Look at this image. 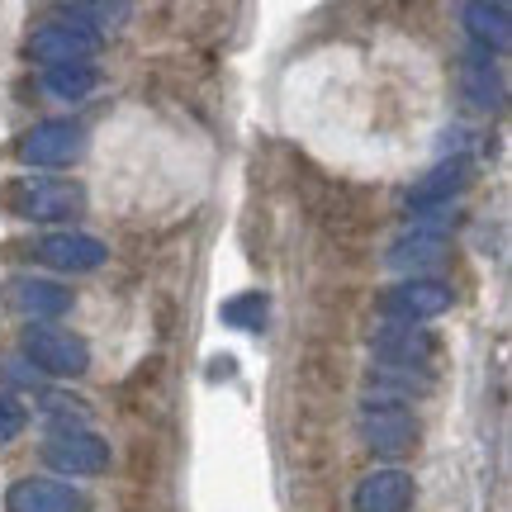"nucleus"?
<instances>
[{"label":"nucleus","mask_w":512,"mask_h":512,"mask_svg":"<svg viewBox=\"0 0 512 512\" xmlns=\"http://www.w3.org/2000/svg\"><path fill=\"white\" fill-rule=\"evenodd\" d=\"M347 384H351V366H347L342 342L337 337H309L304 351H299V361H294V389H299V399L337 408L342 394H347Z\"/></svg>","instance_id":"nucleus-1"},{"label":"nucleus","mask_w":512,"mask_h":512,"mask_svg":"<svg viewBox=\"0 0 512 512\" xmlns=\"http://www.w3.org/2000/svg\"><path fill=\"white\" fill-rule=\"evenodd\" d=\"M361 441L384 460H408L422 446V422L389 399H366L361 403Z\"/></svg>","instance_id":"nucleus-2"},{"label":"nucleus","mask_w":512,"mask_h":512,"mask_svg":"<svg viewBox=\"0 0 512 512\" xmlns=\"http://www.w3.org/2000/svg\"><path fill=\"white\" fill-rule=\"evenodd\" d=\"M370 347H375V361H380V366L418 370V375H432V380H437L441 356H446L437 332L413 328V323H380V328L370 332Z\"/></svg>","instance_id":"nucleus-3"},{"label":"nucleus","mask_w":512,"mask_h":512,"mask_svg":"<svg viewBox=\"0 0 512 512\" xmlns=\"http://www.w3.org/2000/svg\"><path fill=\"white\" fill-rule=\"evenodd\" d=\"M0 200L10 214L34 223H53V219H72L86 209V190L76 181H15L0 190Z\"/></svg>","instance_id":"nucleus-4"},{"label":"nucleus","mask_w":512,"mask_h":512,"mask_svg":"<svg viewBox=\"0 0 512 512\" xmlns=\"http://www.w3.org/2000/svg\"><path fill=\"white\" fill-rule=\"evenodd\" d=\"M24 361L38 370V375H62V380H76L91 370V347L86 337H76L67 328H24Z\"/></svg>","instance_id":"nucleus-5"},{"label":"nucleus","mask_w":512,"mask_h":512,"mask_svg":"<svg viewBox=\"0 0 512 512\" xmlns=\"http://www.w3.org/2000/svg\"><path fill=\"white\" fill-rule=\"evenodd\" d=\"M456 304V290L437 280V275H418V280H399V285H389L380 294V313L384 323H432L441 313Z\"/></svg>","instance_id":"nucleus-6"},{"label":"nucleus","mask_w":512,"mask_h":512,"mask_svg":"<svg viewBox=\"0 0 512 512\" xmlns=\"http://www.w3.org/2000/svg\"><path fill=\"white\" fill-rule=\"evenodd\" d=\"M43 460L57 475H105L110 470V441L91 432V427H57L53 437L43 441Z\"/></svg>","instance_id":"nucleus-7"},{"label":"nucleus","mask_w":512,"mask_h":512,"mask_svg":"<svg viewBox=\"0 0 512 512\" xmlns=\"http://www.w3.org/2000/svg\"><path fill=\"white\" fill-rule=\"evenodd\" d=\"M86 152V128L72 119H43L15 143V157L24 166H72Z\"/></svg>","instance_id":"nucleus-8"},{"label":"nucleus","mask_w":512,"mask_h":512,"mask_svg":"<svg viewBox=\"0 0 512 512\" xmlns=\"http://www.w3.org/2000/svg\"><path fill=\"white\" fill-rule=\"evenodd\" d=\"M100 53V34L91 24H43L29 38V57L48 62V67H67V62H91Z\"/></svg>","instance_id":"nucleus-9"},{"label":"nucleus","mask_w":512,"mask_h":512,"mask_svg":"<svg viewBox=\"0 0 512 512\" xmlns=\"http://www.w3.org/2000/svg\"><path fill=\"white\" fill-rule=\"evenodd\" d=\"M0 304H5L10 313H24V318L48 323V318H62V313L72 309V290H62L57 280L15 275V280H5V285H0Z\"/></svg>","instance_id":"nucleus-10"},{"label":"nucleus","mask_w":512,"mask_h":512,"mask_svg":"<svg viewBox=\"0 0 512 512\" xmlns=\"http://www.w3.org/2000/svg\"><path fill=\"white\" fill-rule=\"evenodd\" d=\"M475 157H446L441 166H432L413 190H408V209H451V200H460L475 185Z\"/></svg>","instance_id":"nucleus-11"},{"label":"nucleus","mask_w":512,"mask_h":512,"mask_svg":"<svg viewBox=\"0 0 512 512\" xmlns=\"http://www.w3.org/2000/svg\"><path fill=\"white\" fill-rule=\"evenodd\" d=\"M5 512H91V498L62 479H15L5 489Z\"/></svg>","instance_id":"nucleus-12"},{"label":"nucleus","mask_w":512,"mask_h":512,"mask_svg":"<svg viewBox=\"0 0 512 512\" xmlns=\"http://www.w3.org/2000/svg\"><path fill=\"white\" fill-rule=\"evenodd\" d=\"M418 503V484L408 470H370L356 494H351V512H408Z\"/></svg>","instance_id":"nucleus-13"},{"label":"nucleus","mask_w":512,"mask_h":512,"mask_svg":"<svg viewBox=\"0 0 512 512\" xmlns=\"http://www.w3.org/2000/svg\"><path fill=\"white\" fill-rule=\"evenodd\" d=\"M48 266H57V271H100L105 261H110V247L100 238H91V233H48V238L34 247Z\"/></svg>","instance_id":"nucleus-14"},{"label":"nucleus","mask_w":512,"mask_h":512,"mask_svg":"<svg viewBox=\"0 0 512 512\" xmlns=\"http://www.w3.org/2000/svg\"><path fill=\"white\" fill-rule=\"evenodd\" d=\"M460 91L475 110H498L503 95H508V81H503V67H498L489 53H475L460 62Z\"/></svg>","instance_id":"nucleus-15"},{"label":"nucleus","mask_w":512,"mask_h":512,"mask_svg":"<svg viewBox=\"0 0 512 512\" xmlns=\"http://www.w3.org/2000/svg\"><path fill=\"white\" fill-rule=\"evenodd\" d=\"M460 19H465L470 38H475L489 57L508 53V43H512V10L503 5V0H494V5H460Z\"/></svg>","instance_id":"nucleus-16"},{"label":"nucleus","mask_w":512,"mask_h":512,"mask_svg":"<svg viewBox=\"0 0 512 512\" xmlns=\"http://www.w3.org/2000/svg\"><path fill=\"white\" fill-rule=\"evenodd\" d=\"M366 380H370V399H389V403H403V399H422V394H432L437 389V380L432 375H418V370H399V366H375L366 370Z\"/></svg>","instance_id":"nucleus-17"},{"label":"nucleus","mask_w":512,"mask_h":512,"mask_svg":"<svg viewBox=\"0 0 512 512\" xmlns=\"http://www.w3.org/2000/svg\"><path fill=\"white\" fill-rule=\"evenodd\" d=\"M100 86V72H95L91 62H67V67H48L43 72V91L53 95V100H86V95Z\"/></svg>","instance_id":"nucleus-18"},{"label":"nucleus","mask_w":512,"mask_h":512,"mask_svg":"<svg viewBox=\"0 0 512 512\" xmlns=\"http://www.w3.org/2000/svg\"><path fill=\"white\" fill-rule=\"evenodd\" d=\"M441 256H446V242H437V238H422V233H408V238H399L394 247H389V266L394 271H413V280H418L422 271H432Z\"/></svg>","instance_id":"nucleus-19"},{"label":"nucleus","mask_w":512,"mask_h":512,"mask_svg":"<svg viewBox=\"0 0 512 512\" xmlns=\"http://www.w3.org/2000/svg\"><path fill=\"white\" fill-rule=\"evenodd\" d=\"M266 309H271L266 290H247V294H233V299H223V304H219V318L228 323V328L261 332V323H266Z\"/></svg>","instance_id":"nucleus-20"},{"label":"nucleus","mask_w":512,"mask_h":512,"mask_svg":"<svg viewBox=\"0 0 512 512\" xmlns=\"http://www.w3.org/2000/svg\"><path fill=\"white\" fill-rule=\"evenodd\" d=\"M24 422H29V408H24L15 394H0V446L15 441L19 432H24Z\"/></svg>","instance_id":"nucleus-21"},{"label":"nucleus","mask_w":512,"mask_h":512,"mask_svg":"<svg viewBox=\"0 0 512 512\" xmlns=\"http://www.w3.org/2000/svg\"><path fill=\"white\" fill-rule=\"evenodd\" d=\"M0 380L19 384V389H38V370L29 366L24 356H5V361H0Z\"/></svg>","instance_id":"nucleus-22"},{"label":"nucleus","mask_w":512,"mask_h":512,"mask_svg":"<svg viewBox=\"0 0 512 512\" xmlns=\"http://www.w3.org/2000/svg\"><path fill=\"white\" fill-rule=\"evenodd\" d=\"M67 15L72 19H110V24H119V19H128V5H67Z\"/></svg>","instance_id":"nucleus-23"},{"label":"nucleus","mask_w":512,"mask_h":512,"mask_svg":"<svg viewBox=\"0 0 512 512\" xmlns=\"http://www.w3.org/2000/svg\"><path fill=\"white\" fill-rule=\"evenodd\" d=\"M43 408H48L53 418H86V399H76V394H48Z\"/></svg>","instance_id":"nucleus-24"},{"label":"nucleus","mask_w":512,"mask_h":512,"mask_svg":"<svg viewBox=\"0 0 512 512\" xmlns=\"http://www.w3.org/2000/svg\"><path fill=\"white\" fill-rule=\"evenodd\" d=\"M124 512H147V503H138V498H128V503H124Z\"/></svg>","instance_id":"nucleus-25"}]
</instances>
